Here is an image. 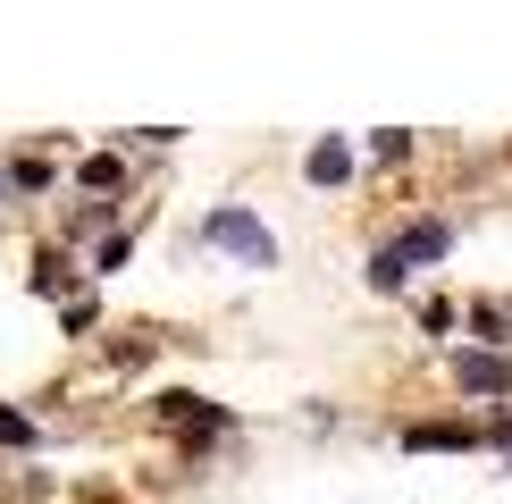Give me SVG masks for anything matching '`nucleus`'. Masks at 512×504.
Listing matches in <instances>:
<instances>
[{
    "instance_id": "obj_1",
    "label": "nucleus",
    "mask_w": 512,
    "mask_h": 504,
    "mask_svg": "<svg viewBox=\"0 0 512 504\" xmlns=\"http://www.w3.org/2000/svg\"><path fill=\"white\" fill-rule=\"evenodd\" d=\"M445 244H454V227H445V219H420V227H403V236H395V244L370 261V286H378V294H395V286H403V269H412V261H437Z\"/></svg>"
},
{
    "instance_id": "obj_2",
    "label": "nucleus",
    "mask_w": 512,
    "mask_h": 504,
    "mask_svg": "<svg viewBox=\"0 0 512 504\" xmlns=\"http://www.w3.org/2000/svg\"><path fill=\"white\" fill-rule=\"evenodd\" d=\"M202 244H219V252H244L252 269H269V261H277V236H269L261 219H252V210H210V219H202Z\"/></svg>"
},
{
    "instance_id": "obj_3",
    "label": "nucleus",
    "mask_w": 512,
    "mask_h": 504,
    "mask_svg": "<svg viewBox=\"0 0 512 504\" xmlns=\"http://www.w3.org/2000/svg\"><path fill=\"white\" fill-rule=\"evenodd\" d=\"M462 387H471V395H512V362H504V353H462Z\"/></svg>"
},
{
    "instance_id": "obj_4",
    "label": "nucleus",
    "mask_w": 512,
    "mask_h": 504,
    "mask_svg": "<svg viewBox=\"0 0 512 504\" xmlns=\"http://www.w3.org/2000/svg\"><path fill=\"white\" fill-rule=\"evenodd\" d=\"M160 412L177 420V429H227V412H219V404H202V395H160Z\"/></svg>"
},
{
    "instance_id": "obj_5",
    "label": "nucleus",
    "mask_w": 512,
    "mask_h": 504,
    "mask_svg": "<svg viewBox=\"0 0 512 504\" xmlns=\"http://www.w3.org/2000/svg\"><path fill=\"white\" fill-rule=\"evenodd\" d=\"M403 446H479L471 420H420V429H403Z\"/></svg>"
},
{
    "instance_id": "obj_6",
    "label": "nucleus",
    "mask_w": 512,
    "mask_h": 504,
    "mask_svg": "<svg viewBox=\"0 0 512 504\" xmlns=\"http://www.w3.org/2000/svg\"><path fill=\"white\" fill-rule=\"evenodd\" d=\"M303 177H311V185H336V177H353V152H345V143H311Z\"/></svg>"
},
{
    "instance_id": "obj_7",
    "label": "nucleus",
    "mask_w": 512,
    "mask_h": 504,
    "mask_svg": "<svg viewBox=\"0 0 512 504\" xmlns=\"http://www.w3.org/2000/svg\"><path fill=\"white\" fill-rule=\"evenodd\" d=\"M0 446H34V420L9 412V404H0Z\"/></svg>"
}]
</instances>
